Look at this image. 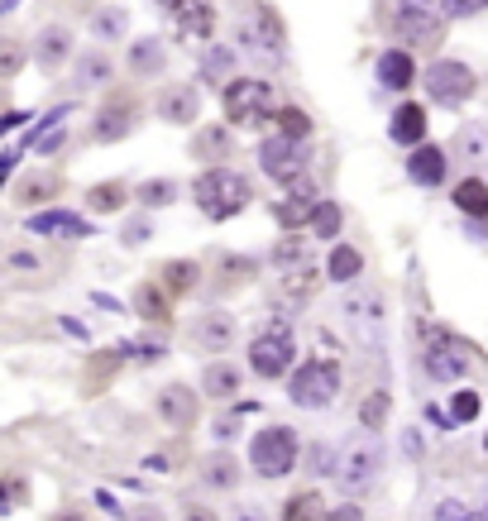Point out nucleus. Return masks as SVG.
<instances>
[{"label": "nucleus", "instance_id": "37998d69", "mask_svg": "<svg viewBox=\"0 0 488 521\" xmlns=\"http://www.w3.org/2000/svg\"><path fill=\"white\" fill-rule=\"evenodd\" d=\"M311 469H316V474H340V459H335V450L331 445H311Z\"/></svg>", "mask_w": 488, "mask_h": 521}, {"label": "nucleus", "instance_id": "e433bc0d", "mask_svg": "<svg viewBox=\"0 0 488 521\" xmlns=\"http://www.w3.org/2000/svg\"><path fill=\"white\" fill-rule=\"evenodd\" d=\"M134 306H139V316H144V321H168V302L158 297L154 287H139V297H134Z\"/></svg>", "mask_w": 488, "mask_h": 521}, {"label": "nucleus", "instance_id": "5fc2aeb1", "mask_svg": "<svg viewBox=\"0 0 488 521\" xmlns=\"http://www.w3.org/2000/svg\"><path fill=\"white\" fill-rule=\"evenodd\" d=\"M130 521H163V512L158 507H139V512H130Z\"/></svg>", "mask_w": 488, "mask_h": 521}, {"label": "nucleus", "instance_id": "4468645a", "mask_svg": "<svg viewBox=\"0 0 488 521\" xmlns=\"http://www.w3.org/2000/svg\"><path fill=\"white\" fill-rule=\"evenodd\" d=\"M192 345H201L206 354H225L235 345V321L225 311H206L201 321H192Z\"/></svg>", "mask_w": 488, "mask_h": 521}, {"label": "nucleus", "instance_id": "7c9ffc66", "mask_svg": "<svg viewBox=\"0 0 488 521\" xmlns=\"http://www.w3.org/2000/svg\"><path fill=\"white\" fill-rule=\"evenodd\" d=\"M359 268H364L359 249H350V244H335V254H331V278H335V283H355Z\"/></svg>", "mask_w": 488, "mask_h": 521}, {"label": "nucleus", "instance_id": "6ab92c4d", "mask_svg": "<svg viewBox=\"0 0 488 521\" xmlns=\"http://www.w3.org/2000/svg\"><path fill=\"white\" fill-rule=\"evenodd\" d=\"M388 134H393L398 144H412V149H422V144H426V110L417 106V101L398 106V110H393V125H388Z\"/></svg>", "mask_w": 488, "mask_h": 521}, {"label": "nucleus", "instance_id": "bb28decb", "mask_svg": "<svg viewBox=\"0 0 488 521\" xmlns=\"http://www.w3.org/2000/svg\"><path fill=\"white\" fill-rule=\"evenodd\" d=\"M178 29L187 34V39H206V34L216 29V10H211L206 0H192V5L178 15Z\"/></svg>", "mask_w": 488, "mask_h": 521}, {"label": "nucleus", "instance_id": "ddd939ff", "mask_svg": "<svg viewBox=\"0 0 488 521\" xmlns=\"http://www.w3.org/2000/svg\"><path fill=\"white\" fill-rule=\"evenodd\" d=\"M24 230H29V235H44V239H82V235H91V225L82 216H72V211H39V216L24 220Z\"/></svg>", "mask_w": 488, "mask_h": 521}, {"label": "nucleus", "instance_id": "49530a36", "mask_svg": "<svg viewBox=\"0 0 488 521\" xmlns=\"http://www.w3.org/2000/svg\"><path fill=\"white\" fill-rule=\"evenodd\" d=\"M445 15H479V10H488V0H441Z\"/></svg>", "mask_w": 488, "mask_h": 521}, {"label": "nucleus", "instance_id": "cd10ccee", "mask_svg": "<svg viewBox=\"0 0 488 521\" xmlns=\"http://www.w3.org/2000/svg\"><path fill=\"white\" fill-rule=\"evenodd\" d=\"M230 72H235V48H206V53H201V77H206V82L230 87V82H235Z\"/></svg>", "mask_w": 488, "mask_h": 521}, {"label": "nucleus", "instance_id": "f3484780", "mask_svg": "<svg viewBox=\"0 0 488 521\" xmlns=\"http://www.w3.org/2000/svg\"><path fill=\"white\" fill-rule=\"evenodd\" d=\"M158 416H163L168 426H192V421H197V397H192V388L173 383V388L158 392Z\"/></svg>", "mask_w": 488, "mask_h": 521}, {"label": "nucleus", "instance_id": "c756f323", "mask_svg": "<svg viewBox=\"0 0 488 521\" xmlns=\"http://www.w3.org/2000/svg\"><path fill=\"white\" fill-rule=\"evenodd\" d=\"M455 206H460L465 216H488V182L465 177V182L455 187Z\"/></svg>", "mask_w": 488, "mask_h": 521}, {"label": "nucleus", "instance_id": "13d9d810", "mask_svg": "<svg viewBox=\"0 0 488 521\" xmlns=\"http://www.w3.org/2000/svg\"><path fill=\"white\" fill-rule=\"evenodd\" d=\"M230 435H235V421H225L221 416V421H216V440H230Z\"/></svg>", "mask_w": 488, "mask_h": 521}, {"label": "nucleus", "instance_id": "f257e3e1", "mask_svg": "<svg viewBox=\"0 0 488 521\" xmlns=\"http://www.w3.org/2000/svg\"><path fill=\"white\" fill-rule=\"evenodd\" d=\"M230 44H235V53H244V58H259V63H283L288 53H283V24L273 20V10L268 5H249L240 20H235V29H230Z\"/></svg>", "mask_w": 488, "mask_h": 521}, {"label": "nucleus", "instance_id": "c03bdc74", "mask_svg": "<svg viewBox=\"0 0 488 521\" xmlns=\"http://www.w3.org/2000/svg\"><path fill=\"white\" fill-rule=\"evenodd\" d=\"M120 354H139V359H163V345L158 340H125Z\"/></svg>", "mask_w": 488, "mask_h": 521}, {"label": "nucleus", "instance_id": "39448f33", "mask_svg": "<svg viewBox=\"0 0 488 521\" xmlns=\"http://www.w3.org/2000/svg\"><path fill=\"white\" fill-rule=\"evenodd\" d=\"M249 464L259 478H288L297 464V431L292 426H264L249 440Z\"/></svg>", "mask_w": 488, "mask_h": 521}, {"label": "nucleus", "instance_id": "f8f14e48", "mask_svg": "<svg viewBox=\"0 0 488 521\" xmlns=\"http://www.w3.org/2000/svg\"><path fill=\"white\" fill-rule=\"evenodd\" d=\"M422 369L436 378V383H460L469 373V354L450 335H431V345L422 354Z\"/></svg>", "mask_w": 488, "mask_h": 521}, {"label": "nucleus", "instance_id": "09e8293b", "mask_svg": "<svg viewBox=\"0 0 488 521\" xmlns=\"http://www.w3.org/2000/svg\"><path fill=\"white\" fill-rule=\"evenodd\" d=\"M182 521H221V517H216L206 502H187V507H182Z\"/></svg>", "mask_w": 488, "mask_h": 521}, {"label": "nucleus", "instance_id": "4be33fe9", "mask_svg": "<svg viewBox=\"0 0 488 521\" xmlns=\"http://www.w3.org/2000/svg\"><path fill=\"white\" fill-rule=\"evenodd\" d=\"M115 77V63L106 53H77V91H101Z\"/></svg>", "mask_w": 488, "mask_h": 521}, {"label": "nucleus", "instance_id": "4c0bfd02", "mask_svg": "<svg viewBox=\"0 0 488 521\" xmlns=\"http://www.w3.org/2000/svg\"><path fill=\"white\" fill-rule=\"evenodd\" d=\"M474 416H479V392L460 388L455 397H450V421H460V426H465V421H474Z\"/></svg>", "mask_w": 488, "mask_h": 521}, {"label": "nucleus", "instance_id": "72a5a7b5", "mask_svg": "<svg viewBox=\"0 0 488 521\" xmlns=\"http://www.w3.org/2000/svg\"><path fill=\"white\" fill-rule=\"evenodd\" d=\"M311 230H316L321 239H335V230H340V206H335V201H316Z\"/></svg>", "mask_w": 488, "mask_h": 521}, {"label": "nucleus", "instance_id": "de8ad7c7", "mask_svg": "<svg viewBox=\"0 0 488 521\" xmlns=\"http://www.w3.org/2000/svg\"><path fill=\"white\" fill-rule=\"evenodd\" d=\"M230 521H268V512L259 507V502H240V507L230 512Z\"/></svg>", "mask_w": 488, "mask_h": 521}, {"label": "nucleus", "instance_id": "f704fd0d", "mask_svg": "<svg viewBox=\"0 0 488 521\" xmlns=\"http://www.w3.org/2000/svg\"><path fill=\"white\" fill-rule=\"evenodd\" d=\"M273 263H278V268H292V263L302 268V263H311V244H302V239H283V244L273 249Z\"/></svg>", "mask_w": 488, "mask_h": 521}, {"label": "nucleus", "instance_id": "473e14b6", "mask_svg": "<svg viewBox=\"0 0 488 521\" xmlns=\"http://www.w3.org/2000/svg\"><path fill=\"white\" fill-rule=\"evenodd\" d=\"M87 206H91V211H115V206H125V187H120V182L91 187V192H87Z\"/></svg>", "mask_w": 488, "mask_h": 521}, {"label": "nucleus", "instance_id": "a19ab883", "mask_svg": "<svg viewBox=\"0 0 488 521\" xmlns=\"http://www.w3.org/2000/svg\"><path fill=\"white\" fill-rule=\"evenodd\" d=\"M173 196H178L173 182H144V187H139V201H144V206H168Z\"/></svg>", "mask_w": 488, "mask_h": 521}, {"label": "nucleus", "instance_id": "8fccbe9b", "mask_svg": "<svg viewBox=\"0 0 488 521\" xmlns=\"http://www.w3.org/2000/svg\"><path fill=\"white\" fill-rule=\"evenodd\" d=\"M402 435H407V440H402V445H407V455H412V459H422V455H426V440H422V431L412 426V431H402Z\"/></svg>", "mask_w": 488, "mask_h": 521}, {"label": "nucleus", "instance_id": "c9c22d12", "mask_svg": "<svg viewBox=\"0 0 488 521\" xmlns=\"http://www.w3.org/2000/svg\"><path fill=\"white\" fill-rule=\"evenodd\" d=\"M278 134H288V139H297V144H302V139H307L311 134V120L307 115H302V110H278Z\"/></svg>", "mask_w": 488, "mask_h": 521}, {"label": "nucleus", "instance_id": "c85d7f7f", "mask_svg": "<svg viewBox=\"0 0 488 521\" xmlns=\"http://www.w3.org/2000/svg\"><path fill=\"white\" fill-rule=\"evenodd\" d=\"M311 283H316V268H311V263H302V268H288V273H283V287H278V297H283V302H307L311 297Z\"/></svg>", "mask_w": 488, "mask_h": 521}, {"label": "nucleus", "instance_id": "dca6fc26", "mask_svg": "<svg viewBox=\"0 0 488 521\" xmlns=\"http://www.w3.org/2000/svg\"><path fill=\"white\" fill-rule=\"evenodd\" d=\"M412 77H417L412 53H402V48H383L378 53V82H383V91H407Z\"/></svg>", "mask_w": 488, "mask_h": 521}, {"label": "nucleus", "instance_id": "ea45409f", "mask_svg": "<svg viewBox=\"0 0 488 521\" xmlns=\"http://www.w3.org/2000/svg\"><path fill=\"white\" fill-rule=\"evenodd\" d=\"M288 521H321V498L316 493H302V498L288 502Z\"/></svg>", "mask_w": 488, "mask_h": 521}, {"label": "nucleus", "instance_id": "393cba45", "mask_svg": "<svg viewBox=\"0 0 488 521\" xmlns=\"http://www.w3.org/2000/svg\"><path fill=\"white\" fill-rule=\"evenodd\" d=\"M125 29H130V15H125L120 5H106V10H96V15H91V34H96L101 44L125 39Z\"/></svg>", "mask_w": 488, "mask_h": 521}, {"label": "nucleus", "instance_id": "5701e85b", "mask_svg": "<svg viewBox=\"0 0 488 521\" xmlns=\"http://www.w3.org/2000/svg\"><path fill=\"white\" fill-rule=\"evenodd\" d=\"M130 125H134V106L130 101H120V106H106L101 115H96V144H111V139H125L130 134Z\"/></svg>", "mask_w": 488, "mask_h": 521}, {"label": "nucleus", "instance_id": "20e7f679", "mask_svg": "<svg viewBox=\"0 0 488 521\" xmlns=\"http://www.w3.org/2000/svg\"><path fill=\"white\" fill-rule=\"evenodd\" d=\"M288 397L302 412H326L335 397H340V364L335 359H307L302 369L292 373Z\"/></svg>", "mask_w": 488, "mask_h": 521}, {"label": "nucleus", "instance_id": "9d476101", "mask_svg": "<svg viewBox=\"0 0 488 521\" xmlns=\"http://www.w3.org/2000/svg\"><path fill=\"white\" fill-rule=\"evenodd\" d=\"M445 20L441 0H393V29L402 39H436Z\"/></svg>", "mask_w": 488, "mask_h": 521}, {"label": "nucleus", "instance_id": "79ce46f5", "mask_svg": "<svg viewBox=\"0 0 488 521\" xmlns=\"http://www.w3.org/2000/svg\"><path fill=\"white\" fill-rule=\"evenodd\" d=\"M383 416H388V392L378 388V392H369V402H364V431H374Z\"/></svg>", "mask_w": 488, "mask_h": 521}, {"label": "nucleus", "instance_id": "bf43d9fd", "mask_svg": "<svg viewBox=\"0 0 488 521\" xmlns=\"http://www.w3.org/2000/svg\"><path fill=\"white\" fill-rule=\"evenodd\" d=\"M158 5H168V10H187L192 0H158Z\"/></svg>", "mask_w": 488, "mask_h": 521}, {"label": "nucleus", "instance_id": "2f4dec72", "mask_svg": "<svg viewBox=\"0 0 488 521\" xmlns=\"http://www.w3.org/2000/svg\"><path fill=\"white\" fill-rule=\"evenodd\" d=\"M273 216L292 230V225H307V220L316 216V206H311V196H288V201H278V211H273Z\"/></svg>", "mask_w": 488, "mask_h": 521}, {"label": "nucleus", "instance_id": "9b49d317", "mask_svg": "<svg viewBox=\"0 0 488 521\" xmlns=\"http://www.w3.org/2000/svg\"><path fill=\"white\" fill-rule=\"evenodd\" d=\"M340 311H345V321H350L359 345H378L383 340V297L378 292H350Z\"/></svg>", "mask_w": 488, "mask_h": 521}, {"label": "nucleus", "instance_id": "412c9836", "mask_svg": "<svg viewBox=\"0 0 488 521\" xmlns=\"http://www.w3.org/2000/svg\"><path fill=\"white\" fill-rule=\"evenodd\" d=\"M197 469H201V483H206V488H221V493L240 483V464H235V455H230V450H216V455H206Z\"/></svg>", "mask_w": 488, "mask_h": 521}, {"label": "nucleus", "instance_id": "f03ea898", "mask_svg": "<svg viewBox=\"0 0 488 521\" xmlns=\"http://www.w3.org/2000/svg\"><path fill=\"white\" fill-rule=\"evenodd\" d=\"M259 168L273 182H283L292 196H311V177H307V149L288 139V134H268L259 144Z\"/></svg>", "mask_w": 488, "mask_h": 521}, {"label": "nucleus", "instance_id": "423d86ee", "mask_svg": "<svg viewBox=\"0 0 488 521\" xmlns=\"http://www.w3.org/2000/svg\"><path fill=\"white\" fill-rule=\"evenodd\" d=\"M383 474V445H378L374 435H355L345 450H340V483H345V493H369Z\"/></svg>", "mask_w": 488, "mask_h": 521}, {"label": "nucleus", "instance_id": "a878e982", "mask_svg": "<svg viewBox=\"0 0 488 521\" xmlns=\"http://www.w3.org/2000/svg\"><path fill=\"white\" fill-rule=\"evenodd\" d=\"M201 392H206V397H235V392H240V369H230V364H206Z\"/></svg>", "mask_w": 488, "mask_h": 521}, {"label": "nucleus", "instance_id": "a211bd4d", "mask_svg": "<svg viewBox=\"0 0 488 521\" xmlns=\"http://www.w3.org/2000/svg\"><path fill=\"white\" fill-rule=\"evenodd\" d=\"M407 177H412L417 187H441L445 182V153L436 149V144L412 149V158H407Z\"/></svg>", "mask_w": 488, "mask_h": 521}, {"label": "nucleus", "instance_id": "052dcab7", "mask_svg": "<svg viewBox=\"0 0 488 521\" xmlns=\"http://www.w3.org/2000/svg\"><path fill=\"white\" fill-rule=\"evenodd\" d=\"M469 521H488V502H484V507H474V512H469Z\"/></svg>", "mask_w": 488, "mask_h": 521}, {"label": "nucleus", "instance_id": "2eb2a0df", "mask_svg": "<svg viewBox=\"0 0 488 521\" xmlns=\"http://www.w3.org/2000/svg\"><path fill=\"white\" fill-rule=\"evenodd\" d=\"M201 110V96L192 87H163L154 101V115L158 120H168V125H192Z\"/></svg>", "mask_w": 488, "mask_h": 521}, {"label": "nucleus", "instance_id": "6e6552de", "mask_svg": "<svg viewBox=\"0 0 488 521\" xmlns=\"http://www.w3.org/2000/svg\"><path fill=\"white\" fill-rule=\"evenodd\" d=\"M221 106L235 125H254V120H264L268 110H273V87L259 82V77H235L221 91Z\"/></svg>", "mask_w": 488, "mask_h": 521}, {"label": "nucleus", "instance_id": "6e6d98bb", "mask_svg": "<svg viewBox=\"0 0 488 521\" xmlns=\"http://www.w3.org/2000/svg\"><path fill=\"white\" fill-rule=\"evenodd\" d=\"M10 268H39V259L34 254H10Z\"/></svg>", "mask_w": 488, "mask_h": 521}, {"label": "nucleus", "instance_id": "b1692460", "mask_svg": "<svg viewBox=\"0 0 488 521\" xmlns=\"http://www.w3.org/2000/svg\"><path fill=\"white\" fill-rule=\"evenodd\" d=\"M168 67V53H163V39H134L130 48V72L134 77H149V72H163Z\"/></svg>", "mask_w": 488, "mask_h": 521}, {"label": "nucleus", "instance_id": "aec40b11", "mask_svg": "<svg viewBox=\"0 0 488 521\" xmlns=\"http://www.w3.org/2000/svg\"><path fill=\"white\" fill-rule=\"evenodd\" d=\"M67 58H72V34L67 29H44L34 39V63L44 67V72H58Z\"/></svg>", "mask_w": 488, "mask_h": 521}, {"label": "nucleus", "instance_id": "680f3d73", "mask_svg": "<svg viewBox=\"0 0 488 521\" xmlns=\"http://www.w3.org/2000/svg\"><path fill=\"white\" fill-rule=\"evenodd\" d=\"M484 450H488V435H484Z\"/></svg>", "mask_w": 488, "mask_h": 521}, {"label": "nucleus", "instance_id": "3c124183", "mask_svg": "<svg viewBox=\"0 0 488 521\" xmlns=\"http://www.w3.org/2000/svg\"><path fill=\"white\" fill-rule=\"evenodd\" d=\"M225 139H230V134H225V130H206V139H201V149L221 153V149H225Z\"/></svg>", "mask_w": 488, "mask_h": 521}, {"label": "nucleus", "instance_id": "1a4fd4ad", "mask_svg": "<svg viewBox=\"0 0 488 521\" xmlns=\"http://www.w3.org/2000/svg\"><path fill=\"white\" fill-rule=\"evenodd\" d=\"M426 91H431V101L436 106H465L469 96H474V72L465 63H455V58H441V63L426 67Z\"/></svg>", "mask_w": 488, "mask_h": 521}, {"label": "nucleus", "instance_id": "7ed1b4c3", "mask_svg": "<svg viewBox=\"0 0 488 521\" xmlns=\"http://www.w3.org/2000/svg\"><path fill=\"white\" fill-rule=\"evenodd\" d=\"M192 196H197V206L211 220H230L235 211L249 206V182H244L240 173H230V168H206V173L197 177Z\"/></svg>", "mask_w": 488, "mask_h": 521}, {"label": "nucleus", "instance_id": "603ef678", "mask_svg": "<svg viewBox=\"0 0 488 521\" xmlns=\"http://www.w3.org/2000/svg\"><path fill=\"white\" fill-rule=\"evenodd\" d=\"M326 521H364V517H359V507H350V502H345V507H335Z\"/></svg>", "mask_w": 488, "mask_h": 521}, {"label": "nucleus", "instance_id": "864d4df0", "mask_svg": "<svg viewBox=\"0 0 488 521\" xmlns=\"http://www.w3.org/2000/svg\"><path fill=\"white\" fill-rule=\"evenodd\" d=\"M58 144H63V130L44 134V139H39V153H53V149H58Z\"/></svg>", "mask_w": 488, "mask_h": 521}, {"label": "nucleus", "instance_id": "e2e57ef3", "mask_svg": "<svg viewBox=\"0 0 488 521\" xmlns=\"http://www.w3.org/2000/svg\"><path fill=\"white\" fill-rule=\"evenodd\" d=\"M63 521H72V517H63ZM77 521H82V517H77Z\"/></svg>", "mask_w": 488, "mask_h": 521}, {"label": "nucleus", "instance_id": "0eeeda50", "mask_svg": "<svg viewBox=\"0 0 488 521\" xmlns=\"http://www.w3.org/2000/svg\"><path fill=\"white\" fill-rule=\"evenodd\" d=\"M292 359H297V345H292L288 321H273V326L249 345V369L259 373V378H283V373L292 369Z\"/></svg>", "mask_w": 488, "mask_h": 521}, {"label": "nucleus", "instance_id": "a18cd8bd", "mask_svg": "<svg viewBox=\"0 0 488 521\" xmlns=\"http://www.w3.org/2000/svg\"><path fill=\"white\" fill-rule=\"evenodd\" d=\"M436 521H469V507L460 498H445L441 507H436Z\"/></svg>", "mask_w": 488, "mask_h": 521}, {"label": "nucleus", "instance_id": "4d7b16f0", "mask_svg": "<svg viewBox=\"0 0 488 521\" xmlns=\"http://www.w3.org/2000/svg\"><path fill=\"white\" fill-rule=\"evenodd\" d=\"M144 235H149V225H130V230H125V244H139Z\"/></svg>", "mask_w": 488, "mask_h": 521}, {"label": "nucleus", "instance_id": "58836bf2", "mask_svg": "<svg viewBox=\"0 0 488 521\" xmlns=\"http://www.w3.org/2000/svg\"><path fill=\"white\" fill-rule=\"evenodd\" d=\"M163 283H168V292H187V287L197 283V263H168Z\"/></svg>", "mask_w": 488, "mask_h": 521}]
</instances>
